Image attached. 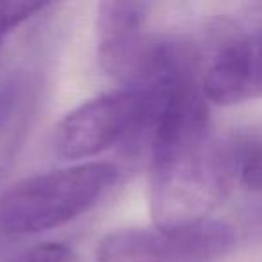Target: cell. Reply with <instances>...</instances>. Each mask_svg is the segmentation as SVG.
<instances>
[{"label": "cell", "instance_id": "cell-9", "mask_svg": "<svg viewBox=\"0 0 262 262\" xmlns=\"http://www.w3.org/2000/svg\"><path fill=\"white\" fill-rule=\"evenodd\" d=\"M13 262H74V251L65 243H41L24 251Z\"/></svg>", "mask_w": 262, "mask_h": 262}, {"label": "cell", "instance_id": "cell-5", "mask_svg": "<svg viewBox=\"0 0 262 262\" xmlns=\"http://www.w3.org/2000/svg\"><path fill=\"white\" fill-rule=\"evenodd\" d=\"M201 86L221 106L262 97V4L251 6L246 22L219 29Z\"/></svg>", "mask_w": 262, "mask_h": 262}, {"label": "cell", "instance_id": "cell-3", "mask_svg": "<svg viewBox=\"0 0 262 262\" xmlns=\"http://www.w3.org/2000/svg\"><path fill=\"white\" fill-rule=\"evenodd\" d=\"M176 81L157 86H126L83 102L56 127V153L67 160H79L104 153L117 144L149 142L162 102Z\"/></svg>", "mask_w": 262, "mask_h": 262}, {"label": "cell", "instance_id": "cell-7", "mask_svg": "<svg viewBox=\"0 0 262 262\" xmlns=\"http://www.w3.org/2000/svg\"><path fill=\"white\" fill-rule=\"evenodd\" d=\"M221 142L232 182L262 194V126L237 131Z\"/></svg>", "mask_w": 262, "mask_h": 262}, {"label": "cell", "instance_id": "cell-1", "mask_svg": "<svg viewBox=\"0 0 262 262\" xmlns=\"http://www.w3.org/2000/svg\"><path fill=\"white\" fill-rule=\"evenodd\" d=\"M149 153V207L160 230L208 217L233 185L223 142L210 133L157 142Z\"/></svg>", "mask_w": 262, "mask_h": 262}, {"label": "cell", "instance_id": "cell-4", "mask_svg": "<svg viewBox=\"0 0 262 262\" xmlns=\"http://www.w3.org/2000/svg\"><path fill=\"white\" fill-rule=\"evenodd\" d=\"M235 246L225 221L205 217L171 230L124 228L101 239L97 262H210Z\"/></svg>", "mask_w": 262, "mask_h": 262}, {"label": "cell", "instance_id": "cell-2", "mask_svg": "<svg viewBox=\"0 0 262 262\" xmlns=\"http://www.w3.org/2000/svg\"><path fill=\"white\" fill-rule=\"evenodd\" d=\"M119 172L106 162H88L26 178L0 194V235H33L58 228L88 212Z\"/></svg>", "mask_w": 262, "mask_h": 262}, {"label": "cell", "instance_id": "cell-6", "mask_svg": "<svg viewBox=\"0 0 262 262\" xmlns=\"http://www.w3.org/2000/svg\"><path fill=\"white\" fill-rule=\"evenodd\" d=\"M149 4L102 2L97 9V56L102 70L126 83L149 36L144 34Z\"/></svg>", "mask_w": 262, "mask_h": 262}, {"label": "cell", "instance_id": "cell-8", "mask_svg": "<svg viewBox=\"0 0 262 262\" xmlns=\"http://www.w3.org/2000/svg\"><path fill=\"white\" fill-rule=\"evenodd\" d=\"M47 8L45 2H0V45L15 27Z\"/></svg>", "mask_w": 262, "mask_h": 262}]
</instances>
